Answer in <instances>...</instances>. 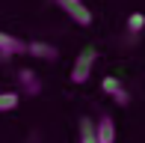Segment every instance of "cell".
Here are the masks:
<instances>
[{
	"label": "cell",
	"instance_id": "obj_1",
	"mask_svg": "<svg viewBox=\"0 0 145 143\" xmlns=\"http://www.w3.org/2000/svg\"><path fill=\"white\" fill-rule=\"evenodd\" d=\"M98 60V51L95 48H83L80 54L74 57V66H71V83H86L92 75V66Z\"/></svg>",
	"mask_w": 145,
	"mask_h": 143
},
{
	"label": "cell",
	"instance_id": "obj_8",
	"mask_svg": "<svg viewBox=\"0 0 145 143\" xmlns=\"http://www.w3.org/2000/svg\"><path fill=\"white\" fill-rule=\"evenodd\" d=\"M18 101H21V93H12V89L0 93V113H6V110H15Z\"/></svg>",
	"mask_w": 145,
	"mask_h": 143
},
{
	"label": "cell",
	"instance_id": "obj_9",
	"mask_svg": "<svg viewBox=\"0 0 145 143\" xmlns=\"http://www.w3.org/2000/svg\"><path fill=\"white\" fill-rule=\"evenodd\" d=\"M80 143H98L95 122H92V119H80Z\"/></svg>",
	"mask_w": 145,
	"mask_h": 143
},
{
	"label": "cell",
	"instance_id": "obj_5",
	"mask_svg": "<svg viewBox=\"0 0 145 143\" xmlns=\"http://www.w3.org/2000/svg\"><path fill=\"white\" fill-rule=\"evenodd\" d=\"M18 87H21V93H27V95H39L42 93V81H39V75L33 69H18Z\"/></svg>",
	"mask_w": 145,
	"mask_h": 143
},
{
	"label": "cell",
	"instance_id": "obj_2",
	"mask_svg": "<svg viewBox=\"0 0 145 143\" xmlns=\"http://www.w3.org/2000/svg\"><path fill=\"white\" fill-rule=\"evenodd\" d=\"M54 3H56L74 24H80V27H89V24H92V12H89V6L83 3V0H54Z\"/></svg>",
	"mask_w": 145,
	"mask_h": 143
},
{
	"label": "cell",
	"instance_id": "obj_6",
	"mask_svg": "<svg viewBox=\"0 0 145 143\" xmlns=\"http://www.w3.org/2000/svg\"><path fill=\"white\" fill-rule=\"evenodd\" d=\"M95 137H98V143H116V122H113V116L104 113L101 119H98V125H95Z\"/></svg>",
	"mask_w": 145,
	"mask_h": 143
},
{
	"label": "cell",
	"instance_id": "obj_4",
	"mask_svg": "<svg viewBox=\"0 0 145 143\" xmlns=\"http://www.w3.org/2000/svg\"><path fill=\"white\" fill-rule=\"evenodd\" d=\"M18 54H27V42L18 36H9V33H0V57H18Z\"/></svg>",
	"mask_w": 145,
	"mask_h": 143
},
{
	"label": "cell",
	"instance_id": "obj_3",
	"mask_svg": "<svg viewBox=\"0 0 145 143\" xmlns=\"http://www.w3.org/2000/svg\"><path fill=\"white\" fill-rule=\"evenodd\" d=\"M101 89L110 95V99L116 101V105H130V95H127V87H124L118 77H104V83H101Z\"/></svg>",
	"mask_w": 145,
	"mask_h": 143
},
{
	"label": "cell",
	"instance_id": "obj_7",
	"mask_svg": "<svg viewBox=\"0 0 145 143\" xmlns=\"http://www.w3.org/2000/svg\"><path fill=\"white\" fill-rule=\"evenodd\" d=\"M27 54L36 57V60H56L59 51L54 45H48V42H27Z\"/></svg>",
	"mask_w": 145,
	"mask_h": 143
},
{
	"label": "cell",
	"instance_id": "obj_10",
	"mask_svg": "<svg viewBox=\"0 0 145 143\" xmlns=\"http://www.w3.org/2000/svg\"><path fill=\"white\" fill-rule=\"evenodd\" d=\"M142 27H145V15H142V12H133V15L127 18V30H130V33H139Z\"/></svg>",
	"mask_w": 145,
	"mask_h": 143
}]
</instances>
